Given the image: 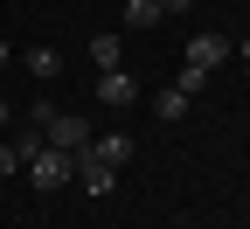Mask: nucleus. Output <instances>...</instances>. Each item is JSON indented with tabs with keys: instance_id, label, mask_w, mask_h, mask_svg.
<instances>
[{
	"instance_id": "obj_2",
	"label": "nucleus",
	"mask_w": 250,
	"mask_h": 229,
	"mask_svg": "<svg viewBox=\"0 0 250 229\" xmlns=\"http://www.w3.org/2000/svg\"><path fill=\"white\" fill-rule=\"evenodd\" d=\"M77 181H83V194H90V202H104V194L118 187V174H111V167H104V160L90 153V146L77 153Z\"/></svg>"
},
{
	"instance_id": "obj_4",
	"label": "nucleus",
	"mask_w": 250,
	"mask_h": 229,
	"mask_svg": "<svg viewBox=\"0 0 250 229\" xmlns=\"http://www.w3.org/2000/svg\"><path fill=\"white\" fill-rule=\"evenodd\" d=\"M90 153H98V160H104V167L118 174V167H125V160H132L139 146H132V132H104V139H90Z\"/></svg>"
},
{
	"instance_id": "obj_6",
	"label": "nucleus",
	"mask_w": 250,
	"mask_h": 229,
	"mask_svg": "<svg viewBox=\"0 0 250 229\" xmlns=\"http://www.w3.org/2000/svg\"><path fill=\"white\" fill-rule=\"evenodd\" d=\"M125 35H118V28H104V35H90V62H98V70H125Z\"/></svg>"
},
{
	"instance_id": "obj_14",
	"label": "nucleus",
	"mask_w": 250,
	"mask_h": 229,
	"mask_svg": "<svg viewBox=\"0 0 250 229\" xmlns=\"http://www.w3.org/2000/svg\"><path fill=\"white\" fill-rule=\"evenodd\" d=\"M0 125H7V104H0Z\"/></svg>"
},
{
	"instance_id": "obj_12",
	"label": "nucleus",
	"mask_w": 250,
	"mask_h": 229,
	"mask_svg": "<svg viewBox=\"0 0 250 229\" xmlns=\"http://www.w3.org/2000/svg\"><path fill=\"white\" fill-rule=\"evenodd\" d=\"M153 7H160V14H181V7H195V0H153Z\"/></svg>"
},
{
	"instance_id": "obj_15",
	"label": "nucleus",
	"mask_w": 250,
	"mask_h": 229,
	"mask_svg": "<svg viewBox=\"0 0 250 229\" xmlns=\"http://www.w3.org/2000/svg\"><path fill=\"white\" fill-rule=\"evenodd\" d=\"M243 56H250V35H243Z\"/></svg>"
},
{
	"instance_id": "obj_9",
	"label": "nucleus",
	"mask_w": 250,
	"mask_h": 229,
	"mask_svg": "<svg viewBox=\"0 0 250 229\" xmlns=\"http://www.w3.org/2000/svg\"><path fill=\"white\" fill-rule=\"evenodd\" d=\"M153 111H160V118H188V97H181V90H174V83H167V90H160V97H153Z\"/></svg>"
},
{
	"instance_id": "obj_10",
	"label": "nucleus",
	"mask_w": 250,
	"mask_h": 229,
	"mask_svg": "<svg viewBox=\"0 0 250 229\" xmlns=\"http://www.w3.org/2000/svg\"><path fill=\"white\" fill-rule=\"evenodd\" d=\"M202 83H208V70H195V62H181V77H174V90H181V97H195Z\"/></svg>"
},
{
	"instance_id": "obj_1",
	"label": "nucleus",
	"mask_w": 250,
	"mask_h": 229,
	"mask_svg": "<svg viewBox=\"0 0 250 229\" xmlns=\"http://www.w3.org/2000/svg\"><path fill=\"white\" fill-rule=\"evenodd\" d=\"M35 118H42V146H56V153H83L90 146V125L77 118V111H56V104H35Z\"/></svg>"
},
{
	"instance_id": "obj_11",
	"label": "nucleus",
	"mask_w": 250,
	"mask_h": 229,
	"mask_svg": "<svg viewBox=\"0 0 250 229\" xmlns=\"http://www.w3.org/2000/svg\"><path fill=\"white\" fill-rule=\"evenodd\" d=\"M14 167H21V153H14V146H0V174H14Z\"/></svg>"
},
{
	"instance_id": "obj_5",
	"label": "nucleus",
	"mask_w": 250,
	"mask_h": 229,
	"mask_svg": "<svg viewBox=\"0 0 250 229\" xmlns=\"http://www.w3.org/2000/svg\"><path fill=\"white\" fill-rule=\"evenodd\" d=\"M223 56H229V42H223V35H188V62H195V70H215Z\"/></svg>"
},
{
	"instance_id": "obj_13",
	"label": "nucleus",
	"mask_w": 250,
	"mask_h": 229,
	"mask_svg": "<svg viewBox=\"0 0 250 229\" xmlns=\"http://www.w3.org/2000/svg\"><path fill=\"white\" fill-rule=\"evenodd\" d=\"M7 62H14V49H7V42H0V70H7Z\"/></svg>"
},
{
	"instance_id": "obj_7",
	"label": "nucleus",
	"mask_w": 250,
	"mask_h": 229,
	"mask_svg": "<svg viewBox=\"0 0 250 229\" xmlns=\"http://www.w3.org/2000/svg\"><path fill=\"white\" fill-rule=\"evenodd\" d=\"M21 62H28V70H35V83H49V77H62V56H56V49H28Z\"/></svg>"
},
{
	"instance_id": "obj_3",
	"label": "nucleus",
	"mask_w": 250,
	"mask_h": 229,
	"mask_svg": "<svg viewBox=\"0 0 250 229\" xmlns=\"http://www.w3.org/2000/svg\"><path fill=\"white\" fill-rule=\"evenodd\" d=\"M98 97H104L111 111H125V104H139V77H132V70H104V77H98Z\"/></svg>"
},
{
	"instance_id": "obj_8",
	"label": "nucleus",
	"mask_w": 250,
	"mask_h": 229,
	"mask_svg": "<svg viewBox=\"0 0 250 229\" xmlns=\"http://www.w3.org/2000/svg\"><path fill=\"white\" fill-rule=\"evenodd\" d=\"M153 21H160L153 0H125V35H139V28H153Z\"/></svg>"
}]
</instances>
